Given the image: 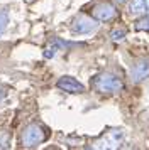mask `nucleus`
Here are the masks:
<instances>
[{"label":"nucleus","instance_id":"3","mask_svg":"<svg viewBox=\"0 0 149 150\" xmlns=\"http://www.w3.org/2000/svg\"><path fill=\"white\" fill-rule=\"evenodd\" d=\"M42 138H44V132L41 128L39 125H29L26 127V130L22 132V145L27 147V149H31V147H36L37 143L42 142Z\"/></svg>","mask_w":149,"mask_h":150},{"label":"nucleus","instance_id":"12","mask_svg":"<svg viewBox=\"0 0 149 150\" xmlns=\"http://www.w3.org/2000/svg\"><path fill=\"white\" fill-rule=\"evenodd\" d=\"M54 56V52H53V49H47L46 52H44V57H47V59H51Z\"/></svg>","mask_w":149,"mask_h":150},{"label":"nucleus","instance_id":"6","mask_svg":"<svg viewBox=\"0 0 149 150\" xmlns=\"http://www.w3.org/2000/svg\"><path fill=\"white\" fill-rule=\"evenodd\" d=\"M115 15H117V10L112 4H107V2H103V4H98V5H95L93 7V17L97 21L100 22H107V21H112Z\"/></svg>","mask_w":149,"mask_h":150},{"label":"nucleus","instance_id":"5","mask_svg":"<svg viewBox=\"0 0 149 150\" xmlns=\"http://www.w3.org/2000/svg\"><path fill=\"white\" fill-rule=\"evenodd\" d=\"M130 78L134 83H141L144 79L149 78V59L148 57H142L132 66V71H130Z\"/></svg>","mask_w":149,"mask_h":150},{"label":"nucleus","instance_id":"11","mask_svg":"<svg viewBox=\"0 0 149 150\" xmlns=\"http://www.w3.org/2000/svg\"><path fill=\"white\" fill-rule=\"evenodd\" d=\"M110 37H112V41H115V42H119V41H122L124 37H125V30H114L112 34H110Z\"/></svg>","mask_w":149,"mask_h":150},{"label":"nucleus","instance_id":"1","mask_svg":"<svg viewBox=\"0 0 149 150\" xmlns=\"http://www.w3.org/2000/svg\"><path fill=\"white\" fill-rule=\"evenodd\" d=\"M95 86L100 93H119L124 88L122 81L112 73H102L100 76H97Z\"/></svg>","mask_w":149,"mask_h":150},{"label":"nucleus","instance_id":"13","mask_svg":"<svg viewBox=\"0 0 149 150\" xmlns=\"http://www.w3.org/2000/svg\"><path fill=\"white\" fill-rule=\"evenodd\" d=\"M115 2H125V0H115Z\"/></svg>","mask_w":149,"mask_h":150},{"label":"nucleus","instance_id":"9","mask_svg":"<svg viewBox=\"0 0 149 150\" xmlns=\"http://www.w3.org/2000/svg\"><path fill=\"white\" fill-rule=\"evenodd\" d=\"M135 29L137 30H149V14L135 22Z\"/></svg>","mask_w":149,"mask_h":150},{"label":"nucleus","instance_id":"7","mask_svg":"<svg viewBox=\"0 0 149 150\" xmlns=\"http://www.w3.org/2000/svg\"><path fill=\"white\" fill-rule=\"evenodd\" d=\"M58 88L66 91V93H83L85 91V86L81 84L80 81H76L71 76H63L58 79Z\"/></svg>","mask_w":149,"mask_h":150},{"label":"nucleus","instance_id":"2","mask_svg":"<svg viewBox=\"0 0 149 150\" xmlns=\"http://www.w3.org/2000/svg\"><path fill=\"white\" fill-rule=\"evenodd\" d=\"M98 29V21L92 19L88 15H80L76 17L71 24V30L74 34H92Z\"/></svg>","mask_w":149,"mask_h":150},{"label":"nucleus","instance_id":"10","mask_svg":"<svg viewBox=\"0 0 149 150\" xmlns=\"http://www.w3.org/2000/svg\"><path fill=\"white\" fill-rule=\"evenodd\" d=\"M7 24H9V14L5 10L0 12V34H4V30L7 29Z\"/></svg>","mask_w":149,"mask_h":150},{"label":"nucleus","instance_id":"4","mask_svg":"<svg viewBox=\"0 0 149 150\" xmlns=\"http://www.w3.org/2000/svg\"><path fill=\"white\" fill-rule=\"evenodd\" d=\"M124 140V132L122 130H112L107 137H103L100 142L95 143V149H117Z\"/></svg>","mask_w":149,"mask_h":150},{"label":"nucleus","instance_id":"8","mask_svg":"<svg viewBox=\"0 0 149 150\" xmlns=\"http://www.w3.org/2000/svg\"><path fill=\"white\" fill-rule=\"evenodd\" d=\"M149 10V0H130L129 4V12L132 15L146 14Z\"/></svg>","mask_w":149,"mask_h":150}]
</instances>
